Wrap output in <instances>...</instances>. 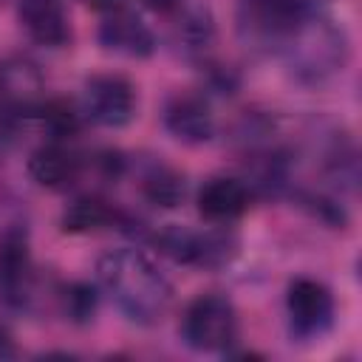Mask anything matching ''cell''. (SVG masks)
I'll list each match as a JSON object with an SVG mask.
<instances>
[{
  "instance_id": "6da1fadb",
  "label": "cell",
  "mask_w": 362,
  "mask_h": 362,
  "mask_svg": "<svg viewBox=\"0 0 362 362\" xmlns=\"http://www.w3.org/2000/svg\"><path fill=\"white\" fill-rule=\"evenodd\" d=\"M96 274L127 320L139 325H156L164 320L173 303V286L144 252L113 249L99 260Z\"/></svg>"
},
{
  "instance_id": "7a4b0ae2",
  "label": "cell",
  "mask_w": 362,
  "mask_h": 362,
  "mask_svg": "<svg viewBox=\"0 0 362 362\" xmlns=\"http://www.w3.org/2000/svg\"><path fill=\"white\" fill-rule=\"evenodd\" d=\"M280 54L300 82H322L348 62V37L339 25L311 11L288 34Z\"/></svg>"
},
{
  "instance_id": "3957f363",
  "label": "cell",
  "mask_w": 362,
  "mask_h": 362,
  "mask_svg": "<svg viewBox=\"0 0 362 362\" xmlns=\"http://www.w3.org/2000/svg\"><path fill=\"white\" fill-rule=\"evenodd\" d=\"M314 11V0H243L240 34L266 51H280L297 23Z\"/></svg>"
},
{
  "instance_id": "277c9868",
  "label": "cell",
  "mask_w": 362,
  "mask_h": 362,
  "mask_svg": "<svg viewBox=\"0 0 362 362\" xmlns=\"http://www.w3.org/2000/svg\"><path fill=\"white\" fill-rule=\"evenodd\" d=\"M156 246L173 257L175 263L201 266V269H221L238 255V238L226 229L192 232L187 226H164L156 235Z\"/></svg>"
},
{
  "instance_id": "5b68a950",
  "label": "cell",
  "mask_w": 362,
  "mask_h": 362,
  "mask_svg": "<svg viewBox=\"0 0 362 362\" xmlns=\"http://www.w3.org/2000/svg\"><path fill=\"white\" fill-rule=\"evenodd\" d=\"M181 334L195 351H223L238 337V317L232 303L223 294H201L195 297L181 322Z\"/></svg>"
},
{
  "instance_id": "8992f818",
  "label": "cell",
  "mask_w": 362,
  "mask_h": 362,
  "mask_svg": "<svg viewBox=\"0 0 362 362\" xmlns=\"http://www.w3.org/2000/svg\"><path fill=\"white\" fill-rule=\"evenodd\" d=\"M136 113V90L119 74H96L85 82V116L102 127H124Z\"/></svg>"
},
{
  "instance_id": "52a82bcc",
  "label": "cell",
  "mask_w": 362,
  "mask_h": 362,
  "mask_svg": "<svg viewBox=\"0 0 362 362\" xmlns=\"http://www.w3.org/2000/svg\"><path fill=\"white\" fill-rule=\"evenodd\" d=\"M286 308L291 328L300 337H320L334 322V294L328 291V286L311 277H300L288 286Z\"/></svg>"
},
{
  "instance_id": "ba28073f",
  "label": "cell",
  "mask_w": 362,
  "mask_h": 362,
  "mask_svg": "<svg viewBox=\"0 0 362 362\" xmlns=\"http://www.w3.org/2000/svg\"><path fill=\"white\" fill-rule=\"evenodd\" d=\"M45 82L28 57L0 59V105L17 116H31L45 102Z\"/></svg>"
},
{
  "instance_id": "9c48e42d",
  "label": "cell",
  "mask_w": 362,
  "mask_h": 362,
  "mask_svg": "<svg viewBox=\"0 0 362 362\" xmlns=\"http://www.w3.org/2000/svg\"><path fill=\"white\" fill-rule=\"evenodd\" d=\"M99 40L107 51H116L124 57H150L156 51V37L147 28V23H141V17L130 6H119V3L105 8Z\"/></svg>"
},
{
  "instance_id": "30bf717a",
  "label": "cell",
  "mask_w": 362,
  "mask_h": 362,
  "mask_svg": "<svg viewBox=\"0 0 362 362\" xmlns=\"http://www.w3.org/2000/svg\"><path fill=\"white\" fill-rule=\"evenodd\" d=\"M34 291V263L23 235L0 240V300L6 305H25Z\"/></svg>"
},
{
  "instance_id": "8fae6325",
  "label": "cell",
  "mask_w": 362,
  "mask_h": 362,
  "mask_svg": "<svg viewBox=\"0 0 362 362\" xmlns=\"http://www.w3.org/2000/svg\"><path fill=\"white\" fill-rule=\"evenodd\" d=\"M164 124L184 144L209 141L212 133H215L212 107L201 93H178V96H173L167 110H164Z\"/></svg>"
},
{
  "instance_id": "7c38bea8",
  "label": "cell",
  "mask_w": 362,
  "mask_h": 362,
  "mask_svg": "<svg viewBox=\"0 0 362 362\" xmlns=\"http://www.w3.org/2000/svg\"><path fill=\"white\" fill-rule=\"evenodd\" d=\"M252 192L240 178L218 175L209 178L198 192V212L212 223H226L240 218L249 209Z\"/></svg>"
},
{
  "instance_id": "4fadbf2b",
  "label": "cell",
  "mask_w": 362,
  "mask_h": 362,
  "mask_svg": "<svg viewBox=\"0 0 362 362\" xmlns=\"http://www.w3.org/2000/svg\"><path fill=\"white\" fill-rule=\"evenodd\" d=\"M17 14H20L23 28L28 31V37L37 40L40 45L57 48L71 40L68 14L59 0H20Z\"/></svg>"
},
{
  "instance_id": "5bb4252c",
  "label": "cell",
  "mask_w": 362,
  "mask_h": 362,
  "mask_svg": "<svg viewBox=\"0 0 362 362\" xmlns=\"http://www.w3.org/2000/svg\"><path fill=\"white\" fill-rule=\"evenodd\" d=\"M82 170V158L68 150L62 141H51L40 150L31 153L28 158V173L40 187L48 189H65L79 178Z\"/></svg>"
},
{
  "instance_id": "9a60e30c",
  "label": "cell",
  "mask_w": 362,
  "mask_h": 362,
  "mask_svg": "<svg viewBox=\"0 0 362 362\" xmlns=\"http://www.w3.org/2000/svg\"><path fill=\"white\" fill-rule=\"evenodd\" d=\"M116 221H119V212H116L107 201H102V198H96V195H85V198H76V201L62 212L59 226H62V232H68V235H85V232L105 229V226H110V223H116Z\"/></svg>"
},
{
  "instance_id": "2e32d148",
  "label": "cell",
  "mask_w": 362,
  "mask_h": 362,
  "mask_svg": "<svg viewBox=\"0 0 362 362\" xmlns=\"http://www.w3.org/2000/svg\"><path fill=\"white\" fill-rule=\"evenodd\" d=\"M141 192L150 204L156 206H164V209H173L184 201V178L170 170V167H153L147 175H144V184H141Z\"/></svg>"
},
{
  "instance_id": "e0dca14e",
  "label": "cell",
  "mask_w": 362,
  "mask_h": 362,
  "mask_svg": "<svg viewBox=\"0 0 362 362\" xmlns=\"http://www.w3.org/2000/svg\"><path fill=\"white\" fill-rule=\"evenodd\" d=\"M37 113L42 116V124L54 141H65V139L76 136L82 127V113L68 99H45Z\"/></svg>"
},
{
  "instance_id": "ac0fdd59",
  "label": "cell",
  "mask_w": 362,
  "mask_h": 362,
  "mask_svg": "<svg viewBox=\"0 0 362 362\" xmlns=\"http://www.w3.org/2000/svg\"><path fill=\"white\" fill-rule=\"evenodd\" d=\"M62 311L71 322H88L96 311V291L88 283H68L59 294Z\"/></svg>"
},
{
  "instance_id": "d6986e66",
  "label": "cell",
  "mask_w": 362,
  "mask_h": 362,
  "mask_svg": "<svg viewBox=\"0 0 362 362\" xmlns=\"http://www.w3.org/2000/svg\"><path fill=\"white\" fill-rule=\"evenodd\" d=\"M178 34H181L184 48H189V51H204V48L212 42V17H209V11L195 8V11L184 14V20H181V25H178Z\"/></svg>"
},
{
  "instance_id": "ffe728a7",
  "label": "cell",
  "mask_w": 362,
  "mask_h": 362,
  "mask_svg": "<svg viewBox=\"0 0 362 362\" xmlns=\"http://www.w3.org/2000/svg\"><path fill=\"white\" fill-rule=\"evenodd\" d=\"M17 122H20V116H17V113H11V110H6V107L0 105V150H6V147L14 141Z\"/></svg>"
},
{
  "instance_id": "44dd1931",
  "label": "cell",
  "mask_w": 362,
  "mask_h": 362,
  "mask_svg": "<svg viewBox=\"0 0 362 362\" xmlns=\"http://www.w3.org/2000/svg\"><path fill=\"white\" fill-rule=\"evenodd\" d=\"M139 3L156 14H173L181 8V0H139Z\"/></svg>"
},
{
  "instance_id": "7402d4cb",
  "label": "cell",
  "mask_w": 362,
  "mask_h": 362,
  "mask_svg": "<svg viewBox=\"0 0 362 362\" xmlns=\"http://www.w3.org/2000/svg\"><path fill=\"white\" fill-rule=\"evenodd\" d=\"M17 356V348H14V337L8 334L6 325H0V362L6 359H14Z\"/></svg>"
},
{
  "instance_id": "603a6c76",
  "label": "cell",
  "mask_w": 362,
  "mask_h": 362,
  "mask_svg": "<svg viewBox=\"0 0 362 362\" xmlns=\"http://www.w3.org/2000/svg\"><path fill=\"white\" fill-rule=\"evenodd\" d=\"M85 6H90V8H96V11H105V8H110L116 0H82Z\"/></svg>"
}]
</instances>
